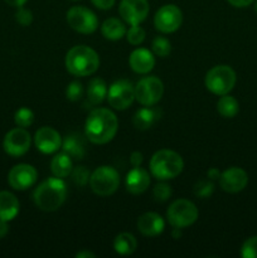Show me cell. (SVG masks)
Wrapping results in <instances>:
<instances>
[{
	"label": "cell",
	"mask_w": 257,
	"mask_h": 258,
	"mask_svg": "<svg viewBox=\"0 0 257 258\" xmlns=\"http://www.w3.org/2000/svg\"><path fill=\"white\" fill-rule=\"evenodd\" d=\"M118 120L108 108H93L85 122L86 138L96 145H105L116 136Z\"/></svg>",
	"instance_id": "1"
},
{
	"label": "cell",
	"mask_w": 257,
	"mask_h": 258,
	"mask_svg": "<svg viewBox=\"0 0 257 258\" xmlns=\"http://www.w3.org/2000/svg\"><path fill=\"white\" fill-rule=\"evenodd\" d=\"M67 198V186L63 179L53 176L42 181L33 193L35 206L43 212H54L63 206Z\"/></svg>",
	"instance_id": "2"
},
{
	"label": "cell",
	"mask_w": 257,
	"mask_h": 258,
	"mask_svg": "<svg viewBox=\"0 0 257 258\" xmlns=\"http://www.w3.org/2000/svg\"><path fill=\"white\" fill-rule=\"evenodd\" d=\"M66 68L76 77L92 76L100 67L97 52L88 45H75L66 55Z\"/></svg>",
	"instance_id": "3"
},
{
	"label": "cell",
	"mask_w": 257,
	"mask_h": 258,
	"mask_svg": "<svg viewBox=\"0 0 257 258\" xmlns=\"http://www.w3.org/2000/svg\"><path fill=\"white\" fill-rule=\"evenodd\" d=\"M183 168L184 161L181 156L169 149L156 151L150 159L151 174L161 181L176 178L183 171Z\"/></svg>",
	"instance_id": "4"
},
{
	"label": "cell",
	"mask_w": 257,
	"mask_h": 258,
	"mask_svg": "<svg viewBox=\"0 0 257 258\" xmlns=\"http://www.w3.org/2000/svg\"><path fill=\"white\" fill-rule=\"evenodd\" d=\"M237 76L232 67L219 64L211 68L206 75V87L217 96H223L231 92L236 85Z\"/></svg>",
	"instance_id": "5"
},
{
	"label": "cell",
	"mask_w": 257,
	"mask_h": 258,
	"mask_svg": "<svg viewBox=\"0 0 257 258\" xmlns=\"http://www.w3.org/2000/svg\"><path fill=\"white\" fill-rule=\"evenodd\" d=\"M120 185V174L115 168L107 165L98 166L90 176V186L100 197L112 196Z\"/></svg>",
	"instance_id": "6"
},
{
	"label": "cell",
	"mask_w": 257,
	"mask_h": 258,
	"mask_svg": "<svg viewBox=\"0 0 257 258\" xmlns=\"http://www.w3.org/2000/svg\"><path fill=\"white\" fill-rule=\"evenodd\" d=\"M198 208L188 199H176L169 207L166 218L173 228H186L198 219Z\"/></svg>",
	"instance_id": "7"
},
{
	"label": "cell",
	"mask_w": 257,
	"mask_h": 258,
	"mask_svg": "<svg viewBox=\"0 0 257 258\" xmlns=\"http://www.w3.org/2000/svg\"><path fill=\"white\" fill-rule=\"evenodd\" d=\"M164 95V85L155 76L144 77L135 86V100L143 106L156 105Z\"/></svg>",
	"instance_id": "8"
},
{
	"label": "cell",
	"mask_w": 257,
	"mask_h": 258,
	"mask_svg": "<svg viewBox=\"0 0 257 258\" xmlns=\"http://www.w3.org/2000/svg\"><path fill=\"white\" fill-rule=\"evenodd\" d=\"M106 98L108 105L115 110H126L135 101V86L127 80L116 81L108 88Z\"/></svg>",
	"instance_id": "9"
},
{
	"label": "cell",
	"mask_w": 257,
	"mask_h": 258,
	"mask_svg": "<svg viewBox=\"0 0 257 258\" xmlns=\"http://www.w3.org/2000/svg\"><path fill=\"white\" fill-rule=\"evenodd\" d=\"M67 23L73 30L81 34H91L98 27L95 13L86 7H72L67 12Z\"/></svg>",
	"instance_id": "10"
},
{
	"label": "cell",
	"mask_w": 257,
	"mask_h": 258,
	"mask_svg": "<svg viewBox=\"0 0 257 258\" xmlns=\"http://www.w3.org/2000/svg\"><path fill=\"white\" fill-rule=\"evenodd\" d=\"M183 23V13L174 4L163 5L154 17V25L156 30L164 34L176 32Z\"/></svg>",
	"instance_id": "11"
},
{
	"label": "cell",
	"mask_w": 257,
	"mask_h": 258,
	"mask_svg": "<svg viewBox=\"0 0 257 258\" xmlns=\"http://www.w3.org/2000/svg\"><path fill=\"white\" fill-rule=\"evenodd\" d=\"M30 145H32V136L23 127L12 128L5 135L4 143H3L4 151L13 158H19L27 154Z\"/></svg>",
	"instance_id": "12"
},
{
	"label": "cell",
	"mask_w": 257,
	"mask_h": 258,
	"mask_svg": "<svg viewBox=\"0 0 257 258\" xmlns=\"http://www.w3.org/2000/svg\"><path fill=\"white\" fill-rule=\"evenodd\" d=\"M150 5L148 0H121L118 14L123 22L130 25H139L148 18Z\"/></svg>",
	"instance_id": "13"
},
{
	"label": "cell",
	"mask_w": 257,
	"mask_h": 258,
	"mask_svg": "<svg viewBox=\"0 0 257 258\" xmlns=\"http://www.w3.org/2000/svg\"><path fill=\"white\" fill-rule=\"evenodd\" d=\"M38 171L29 164H18L10 169L8 174V183L15 190H27L35 184Z\"/></svg>",
	"instance_id": "14"
},
{
	"label": "cell",
	"mask_w": 257,
	"mask_h": 258,
	"mask_svg": "<svg viewBox=\"0 0 257 258\" xmlns=\"http://www.w3.org/2000/svg\"><path fill=\"white\" fill-rule=\"evenodd\" d=\"M219 185L227 193H239L243 190L248 184V175L246 171L238 166H232L226 169L219 175Z\"/></svg>",
	"instance_id": "15"
},
{
	"label": "cell",
	"mask_w": 257,
	"mask_h": 258,
	"mask_svg": "<svg viewBox=\"0 0 257 258\" xmlns=\"http://www.w3.org/2000/svg\"><path fill=\"white\" fill-rule=\"evenodd\" d=\"M62 141L60 134L50 126H43L34 135L35 148L43 154L57 153L62 148Z\"/></svg>",
	"instance_id": "16"
},
{
	"label": "cell",
	"mask_w": 257,
	"mask_h": 258,
	"mask_svg": "<svg viewBox=\"0 0 257 258\" xmlns=\"http://www.w3.org/2000/svg\"><path fill=\"white\" fill-rule=\"evenodd\" d=\"M128 64L131 70L138 75H146L150 71H153L155 66V57L151 50L146 48H138L133 50L128 57Z\"/></svg>",
	"instance_id": "17"
},
{
	"label": "cell",
	"mask_w": 257,
	"mask_h": 258,
	"mask_svg": "<svg viewBox=\"0 0 257 258\" xmlns=\"http://www.w3.org/2000/svg\"><path fill=\"white\" fill-rule=\"evenodd\" d=\"M165 228V222L163 217L154 212H148L138 219V229L143 236L156 237L163 233Z\"/></svg>",
	"instance_id": "18"
},
{
	"label": "cell",
	"mask_w": 257,
	"mask_h": 258,
	"mask_svg": "<svg viewBox=\"0 0 257 258\" xmlns=\"http://www.w3.org/2000/svg\"><path fill=\"white\" fill-rule=\"evenodd\" d=\"M125 183L128 193L139 196L143 194L150 185V175L145 169L140 166H133V169L126 174Z\"/></svg>",
	"instance_id": "19"
},
{
	"label": "cell",
	"mask_w": 257,
	"mask_h": 258,
	"mask_svg": "<svg viewBox=\"0 0 257 258\" xmlns=\"http://www.w3.org/2000/svg\"><path fill=\"white\" fill-rule=\"evenodd\" d=\"M20 204L17 197L8 190L0 191V219L10 222L19 214Z\"/></svg>",
	"instance_id": "20"
},
{
	"label": "cell",
	"mask_w": 257,
	"mask_h": 258,
	"mask_svg": "<svg viewBox=\"0 0 257 258\" xmlns=\"http://www.w3.org/2000/svg\"><path fill=\"white\" fill-rule=\"evenodd\" d=\"M73 169V159L65 151L57 154L50 161V170L52 174L57 178H67L71 175Z\"/></svg>",
	"instance_id": "21"
},
{
	"label": "cell",
	"mask_w": 257,
	"mask_h": 258,
	"mask_svg": "<svg viewBox=\"0 0 257 258\" xmlns=\"http://www.w3.org/2000/svg\"><path fill=\"white\" fill-rule=\"evenodd\" d=\"M107 85L102 78H92L87 86V101L91 106H97L107 97Z\"/></svg>",
	"instance_id": "22"
},
{
	"label": "cell",
	"mask_w": 257,
	"mask_h": 258,
	"mask_svg": "<svg viewBox=\"0 0 257 258\" xmlns=\"http://www.w3.org/2000/svg\"><path fill=\"white\" fill-rule=\"evenodd\" d=\"M126 27L117 18H108L101 25V33L108 40H120L126 35Z\"/></svg>",
	"instance_id": "23"
},
{
	"label": "cell",
	"mask_w": 257,
	"mask_h": 258,
	"mask_svg": "<svg viewBox=\"0 0 257 258\" xmlns=\"http://www.w3.org/2000/svg\"><path fill=\"white\" fill-rule=\"evenodd\" d=\"M138 248V241H136L135 236L127 232H122V233L117 234L113 241V249L116 253L121 254V256H130Z\"/></svg>",
	"instance_id": "24"
},
{
	"label": "cell",
	"mask_w": 257,
	"mask_h": 258,
	"mask_svg": "<svg viewBox=\"0 0 257 258\" xmlns=\"http://www.w3.org/2000/svg\"><path fill=\"white\" fill-rule=\"evenodd\" d=\"M158 118V110L151 108V106L150 107L145 106L144 108H140V110L136 111L135 115H134L133 122L134 126H135L136 128H139V130H148V128H150L151 126L154 125V122H155Z\"/></svg>",
	"instance_id": "25"
},
{
	"label": "cell",
	"mask_w": 257,
	"mask_h": 258,
	"mask_svg": "<svg viewBox=\"0 0 257 258\" xmlns=\"http://www.w3.org/2000/svg\"><path fill=\"white\" fill-rule=\"evenodd\" d=\"M60 149L75 160H81L86 154L85 144L78 135H68L62 141V148Z\"/></svg>",
	"instance_id": "26"
},
{
	"label": "cell",
	"mask_w": 257,
	"mask_h": 258,
	"mask_svg": "<svg viewBox=\"0 0 257 258\" xmlns=\"http://www.w3.org/2000/svg\"><path fill=\"white\" fill-rule=\"evenodd\" d=\"M217 110H218L219 115L223 116L226 118H232L238 113L239 111V103L233 96L227 95L221 96V98L217 102Z\"/></svg>",
	"instance_id": "27"
},
{
	"label": "cell",
	"mask_w": 257,
	"mask_h": 258,
	"mask_svg": "<svg viewBox=\"0 0 257 258\" xmlns=\"http://www.w3.org/2000/svg\"><path fill=\"white\" fill-rule=\"evenodd\" d=\"M14 122L18 127H29L34 122V112L28 107H20L14 115Z\"/></svg>",
	"instance_id": "28"
},
{
	"label": "cell",
	"mask_w": 257,
	"mask_h": 258,
	"mask_svg": "<svg viewBox=\"0 0 257 258\" xmlns=\"http://www.w3.org/2000/svg\"><path fill=\"white\" fill-rule=\"evenodd\" d=\"M151 49H153V53L155 55L160 58H165L170 54L171 43L166 38L156 37L154 38L153 43H151Z\"/></svg>",
	"instance_id": "29"
},
{
	"label": "cell",
	"mask_w": 257,
	"mask_h": 258,
	"mask_svg": "<svg viewBox=\"0 0 257 258\" xmlns=\"http://www.w3.org/2000/svg\"><path fill=\"white\" fill-rule=\"evenodd\" d=\"M145 29L143 27H140V24L131 25L127 32H126V39H127V42L131 45H140L145 40Z\"/></svg>",
	"instance_id": "30"
},
{
	"label": "cell",
	"mask_w": 257,
	"mask_h": 258,
	"mask_svg": "<svg viewBox=\"0 0 257 258\" xmlns=\"http://www.w3.org/2000/svg\"><path fill=\"white\" fill-rule=\"evenodd\" d=\"M214 191V184L211 179H202L194 185V194L198 198H209Z\"/></svg>",
	"instance_id": "31"
},
{
	"label": "cell",
	"mask_w": 257,
	"mask_h": 258,
	"mask_svg": "<svg viewBox=\"0 0 257 258\" xmlns=\"http://www.w3.org/2000/svg\"><path fill=\"white\" fill-rule=\"evenodd\" d=\"M71 176H72V180L76 185L85 186L86 184L90 183L91 173H90V170L86 168V166L80 165V166H76V168L72 169Z\"/></svg>",
	"instance_id": "32"
},
{
	"label": "cell",
	"mask_w": 257,
	"mask_h": 258,
	"mask_svg": "<svg viewBox=\"0 0 257 258\" xmlns=\"http://www.w3.org/2000/svg\"><path fill=\"white\" fill-rule=\"evenodd\" d=\"M83 93H85V90H83V85L80 81H73L66 88V97L72 102L80 101L83 97Z\"/></svg>",
	"instance_id": "33"
},
{
	"label": "cell",
	"mask_w": 257,
	"mask_h": 258,
	"mask_svg": "<svg viewBox=\"0 0 257 258\" xmlns=\"http://www.w3.org/2000/svg\"><path fill=\"white\" fill-rule=\"evenodd\" d=\"M173 191H171V186L169 184L158 183L153 189V197L156 202H166L171 197Z\"/></svg>",
	"instance_id": "34"
},
{
	"label": "cell",
	"mask_w": 257,
	"mask_h": 258,
	"mask_svg": "<svg viewBox=\"0 0 257 258\" xmlns=\"http://www.w3.org/2000/svg\"><path fill=\"white\" fill-rule=\"evenodd\" d=\"M241 256L243 258H257V236L249 237L241 247Z\"/></svg>",
	"instance_id": "35"
},
{
	"label": "cell",
	"mask_w": 257,
	"mask_h": 258,
	"mask_svg": "<svg viewBox=\"0 0 257 258\" xmlns=\"http://www.w3.org/2000/svg\"><path fill=\"white\" fill-rule=\"evenodd\" d=\"M15 20H17L20 25H23V27H28V25L32 24L33 22L32 12L24 7L18 8L17 13H15Z\"/></svg>",
	"instance_id": "36"
},
{
	"label": "cell",
	"mask_w": 257,
	"mask_h": 258,
	"mask_svg": "<svg viewBox=\"0 0 257 258\" xmlns=\"http://www.w3.org/2000/svg\"><path fill=\"white\" fill-rule=\"evenodd\" d=\"M91 2H92V4L95 5L97 9L108 10L115 5L116 0H91Z\"/></svg>",
	"instance_id": "37"
},
{
	"label": "cell",
	"mask_w": 257,
	"mask_h": 258,
	"mask_svg": "<svg viewBox=\"0 0 257 258\" xmlns=\"http://www.w3.org/2000/svg\"><path fill=\"white\" fill-rule=\"evenodd\" d=\"M144 158L143 154L139 153V151H134L130 156V163L133 166H140L141 163H143Z\"/></svg>",
	"instance_id": "38"
},
{
	"label": "cell",
	"mask_w": 257,
	"mask_h": 258,
	"mask_svg": "<svg viewBox=\"0 0 257 258\" xmlns=\"http://www.w3.org/2000/svg\"><path fill=\"white\" fill-rule=\"evenodd\" d=\"M227 2L234 8H246L249 7L254 0H227Z\"/></svg>",
	"instance_id": "39"
},
{
	"label": "cell",
	"mask_w": 257,
	"mask_h": 258,
	"mask_svg": "<svg viewBox=\"0 0 257 258\" xmlns=\"http://www.w3.org/2000/svg\"><path fill=\"white\" fill-rule=\"evenodd\" d=\"M8 233H9V224L7 221L0 219V238H4Z\"/></svg>",
	"instance_id": "40"
},
{
	"label": "cell",
	"mask_w": 257,
	"mask_h": 258,
	"mask_svg": "<svg viewBox=\"0 0 257 258\" xmlns=\"http://www.w3.org/2000/svg\"><path fill=\"white\" fill-rule=\"evenodd\" d=\"M219 175H221V173H219V170L217 168L209 169L208 173H207V176H208V179H211V180H217V179H219Z\"/></svg>",
	"instance_id": "41"
},
{
	"label": "cell",
	"mask_w": 257,
	"mask_h": 258,
	"mask_svg": "<svg viewBox=\"0 0 257 258\" xmlns=\"http://www.w3.org/2000/svg\"><path fill=\"white\" fill-rule=\"evenodd\" d=\"M4 2L7 3L8 5H10V7L20 8V7H24L25 3H27L28 0H4Z\"/></svg>",
	"instance_id": "42"
},
{
	"label": "cell",
	"mask_w": 257,
	"mask_h": 258,
	"mask_svg": "<svg viewBox=\"0 0 257 258\" xmlns=\"http://www.w3.org/2000/svg\"><path fill=\"white\" fill-rule=\"evenodd\" d=\"M77 258H95L96 254L91 251H81L78 253H76Z\"/></svg>",
	"instance_id": "43"
},
{
	"label": "cell",
	"mask_w": 257,
	"mask_h": 258,
	"mask_svg": "<svg viewBox=\"0 0 257 258\" xmlns=\"http://www.w3.org/2000/svg\"><path fill=\"white\" fill-rule=\"evenodd\" d=\"M180 231H181L180 228H174V231H173V237H174V238H175V239L180 238V236H181Z\"/></svg>",
	"instance_id": "44"
},
{
	"label": "cell",
	"mask_w": 257,
	"mask_h": 258,
	"mask_svg": "<svg viewBox=\"0 0 257 258\" xmlns=\"http://www.w3.org/2000/svg\"><path fill=\"white\" fill-rule=\"evenodd\" d=\"M254 12H256L257 13V0H254Z\"/></svg>",
	"instance_id": "45"
}]
</instances>
